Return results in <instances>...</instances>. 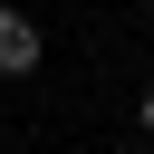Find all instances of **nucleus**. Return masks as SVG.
I'll use <instances>...</instances> for the list:
<instances>
[{
    "label": "nucleus",
    "mask_w": 154,
    "mask_h": 154,
    "mask_svg": "<svg viewBox=\"0 0 154 154\" xmlns=\"http://www.w3.org/2000/svg\"><path fill=\"white\" fill-rule=\"evenodd\" d=\"M144 135H154V87H144Z\"/></svg>",
    "instance_id": "f03ea898"
},
{
    "label": "nucleus",
    "mask_w": 154,
    "mask_h": 154,
    "mask_svg": "<svg viewBox=\"0 0 154 154\" xmlns=\"http://www.w3.org/2000/svg\"><path fill=\"white\" fill-rule=\"evenodd\" d=\"M29 67H38V19L0 10V77H29Z\"/></svg>",
    "instance_id": "f257e3e1"
}]
</instances>
